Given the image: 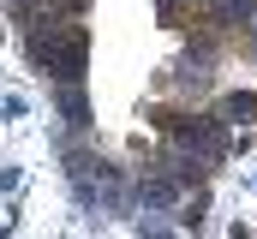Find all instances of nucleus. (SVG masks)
<instances>
[{
  "mask_svg": "<svg viewBox=\"0 0 257 239\" xmlns=\"http://www.w3.org/2000/svg\"><path fill=\"white\" fill-rule=\"evenodd\" d=\"M36 60L42 66H60L66 78H78L84 72V36H42L36 42Z\"/></svg>",
  "mask_w": 257,
  "mask_h": 239,
  "instance_id": "f257e3e1",
  "label": "nucleus"
}]
</instances>
